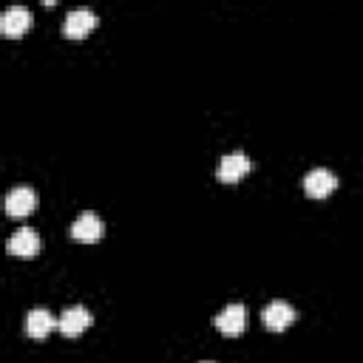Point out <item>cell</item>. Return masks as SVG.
<instances>
[{"mask_svg": "<svg viewBox=\"0 0 363 363\" xmlns=\"http://www.w3.org/2000/svg\"><path fill=\"white\" fill-rule=\"evenodd\" d=\"M335 187H337V176H335L329 167H312V170L303 176V190H306L312 199H323V196H329Z\"/></svg>", "mask_w": 363, "mask_h": 363, "instance_id": "7a4b0ae2", "label": "cell"}, {"mask_svg": "<svg viewBox=\"0 0 363 363\" xmlns=\"http://www.w3.org/2000/svg\"><path fill=\"white\" fill-rule=\"evenodd\" d=\"M204 363H213V360H204Z\"/></svg>", "mask_w": 363, "mask_h": 363, "instance_id": "7c38bea8", "label": "cell"}, {"mask_svg": "<svg viewBox=\"0 0 363 363\" xmlns=\"http://www.w3.org/2000/svg\"><path fill=\"white\" fill-rule=\"evenodd\" d=\"M261 318H264V323L269 326V329H286L292 320H295V309H292V303H286V301H281V298H275V301H269L267 306H264V312H261Z\"/></svg>", "mask_w": 363, "mask_h": 363, "instance_id": "9c48e42d", "label": "cell"}, {"mask_svg": "<svg viewBox=\"0 0 363 363\" xmlns=\"http://www.w3.org/2000/svg\"><path fill=\"white\" fill-rule=\"evenodd\" d=\"M94 26H96V11H91L88 6L71 9V11L65 14V20H62V31H65L68 37H85Z\"/></svg>", "mask_w": 363, "mask_h": 363, "instance_id": "277c9868", "label": "cell"}, {"mask_svg": "<svg viewBox=\"0 0 363 363\" xmlns=\"http://www.w3.org/2000/svg\"><path fill=\"white\" fill-rule=\"evenodd\" d=\"M250 170H252V159L247 153H241V150H233V153H224L218 159V170L216 173H218L221 182H238Z\"/></svg>", "mask_w": 363, "mask_h": 363, "instance_id": "6da1fadb", "label": "cell"}, {"mask_svg": "<svg viewBox=\"0 0 363 363\" xmlns=\"http://www.w3.org/2000/svg\"><path fill=\"white\" fill-rule=\"evenodd\" d=\"M28 26H31V9H28V6L14 3V6H9V9L0 14V28H3V34H9V37H17V34L28 31Z\"/></svg>", "mask_w": 363, "mask_h": 363, "instance_id": "5b68a950", "label": "cell"}, {"mask_svg": "<svg viewBox=\"0 0 363 363\" xmlns=\"http://www.w3.org/2000/svg\"><path fill=\"white\" fill-rule=\"evenodd\" d=\"M91 326V312L82 306V303H74V306H65L62 315H60V332L74 337L79 332H85Z\"/></svg>", "mask_w": 363, "mask_h": 363, "instance_id": "52a82bcc", "label": "cell"}, {"mask_svg": "<svg viewBox=\"0 0 363 363\" xmlns=\"http://www.w3.org/2000/svg\"><path fill=\"white\" fill-rule=\"evenodd\" d=\"M102 233H105V224H102L99 213H94V210H82V213L71 221V235H74L77 241H96Z\"/></svg>", "mask_w": 363, "mask_h": 363, "instance_id": "3957f363", "label": "cell"}, {"mask_svg": "<svg viewBox=\"0 0 363 363\" xmlns=\"http://www.w3.org/2000/svg\"><path fill=\"white\" fill-rule=\"evenodd\" d=\"M244 320H247V309H244V303H227V306H221L218 312H216V318H213V323L224 332V335H238L241 329H244Z\"/></svg>", "mask_w": 363, "mask_h": 363, "instance_id": "8992f818", "label": "cell"}, {"mask_svg": "<svg viewBox=\"0 0 363 363\" xmlns=\"http://www.w3.org/2000/svg\"><path fill=\"white\" fill-rule=\"evenodd\" d=\"M34 204H37V193L31 187H26V184L11 187L6 193V213L9 216H28L34 210Z\"/></svg>", "mask_w": 363, "mask_h": 363, "instance_id": "ba28073f", "label": "cell"}, {"mask_svg": "<svg viewBox=\"0 0 363 363\" xmlns=\"http://www.w3.org/2000/svg\"><path fill=\"white\" fill-rule=\"evenodd\" d=\"M6 250L11 252V255H34L37 250H40V235L34 233V230H28V227H20L17 233H11L9 235V241H6Z\"/></svg>", "mask_w": 363, "mask_h": 363, "instance_id": "30bf717a", "label": "cell"}, {"mask_svg": "<svg viewBox=\"0 0 363 363\" xmlns=\"http://www.w3.org/2000/svg\"><path fill=\"white\" fill-rule=\"evenodd\" d=\"M54 326H60V318H54L45 306H34L28 315H26V332L31 337H45Z\"/></svg>", "mask_w": 363, "mask_h": 363, "instance_id": "8fae6325", "label": "cell"}]
</instances>
